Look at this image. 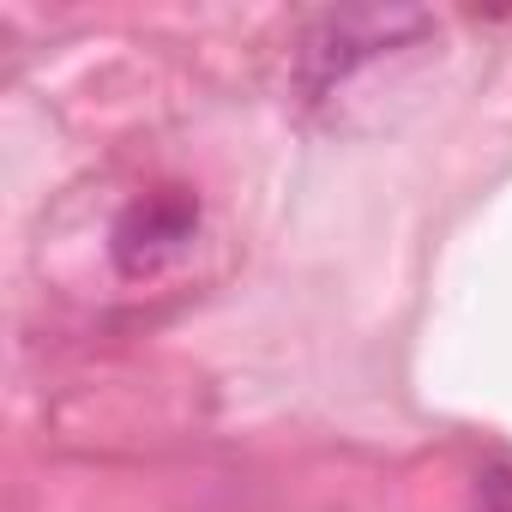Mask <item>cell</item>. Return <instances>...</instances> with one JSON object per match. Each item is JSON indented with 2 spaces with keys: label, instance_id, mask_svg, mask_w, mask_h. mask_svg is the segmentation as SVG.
Instances as JSON below:
<instances>
[{
  "label": "cell",
  "instance_id": "1",
  "mask_svg": "<svg viewBox=\"0 0 512 512\" xmlns=\"http://www.w3.org/2000/svg\"><path fill=\"white\" fill-rule=\"evenodd\" d=\"M193 229H199V199L181 193V187H157V193H145V199H133L121 211L109 253H115V266L127 278H151L169 260H181Z\"/></svg>",
  "mask_w": 512,
  "mask_h": 512
},
{
  "label": "cell",
  "instance_id": "2",
  "mask_svg": "<svg viewBox=\"0 0 512 512\" xmlns=\"http://www.w3.org/2000/svg\"><path fill=\"white\" fill-rule=\"evenodd\" d=\"M422 31H428L422 13H380V7L374 13H326V19H314L302 61H308L314 85H338L344 73H356L380 49H398V37H422Z\"/></svg>",
  "mask_w": 512,
  "mask_h": 512
},
{
  "label": "cell",
  "instance_id": "3",
  "mask_svg": "<svg viewBox=\"0 0 512 512\" xmlns=\"http://www.w3.org/2000/svg\"><path fill=\"white\" fill-rule=\"evenodd\" d=\"M476 512H512V470L476 476Z\"/></svg>",
  "mask_w": 512,
  "mask_h": 512
}]
</instances>
